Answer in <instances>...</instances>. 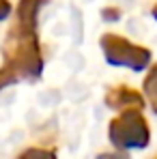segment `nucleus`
<instances>
[{
  "label": "nucleus",
  "mask_w": 157,
  "mask_h": 159,
  "mask_svg": "<svg viewBox=\"0 0 157 159\" xmlns=\"http://www.w3.org/2000/svg\"><path fill=\"white\" fill-rule=\"evenodd\" d=\"M149 125L140 110H123L110 125V140L118 148H142L149 144Z\"/></svg>",
  "instance_id": "nucleus-2"
},
{
  "label": "nucleus",
  "mask_w": 157,
  "mask_h": 159,
  "mask_svg": "<svg viewBox=\"0 0 157 159\" xmlns=\"http://www.w3.org/2000/svg\"><path fill=\"white\" fill-rule=\"evenodd\" d=\"M153 17H155V20H157V4H155V7H153Z\"/></svg>",
  "instance_id": "nucleus-10"
},
{
  "label": "nucleus",
  "mask_w": 157,
  "mask_h": 159,
  "mask_svg": "<svg viewBox=\"0 0 157 159\" xmlns=\"http://www.w3.org/2000/svg\"><path fill=\"white\" fill-rule=\"evenodd\" d=\"M101 48H104L108 62H112V65H123V67H131L136 71H142L151 62L149 50H144L140 45H133L118 34H104L101 37Z\"/></svg>",
  "instance_id": "nucleus-3"
},
{
  "label": "nucleus",
  "mask_w": 157,
  "mask_h": 159,
  "mask_svg": "<svg viewBox=\"0 0 157 159\" xmlns=\"http://www.w3.org/2000/svg\"><path fill=\"white\" fill-rule=\"evenodd\" d=\"M48 0H20L17 4V22L20 26L26 28H37V15H39V9L45 4Z\"/></svg>",
  "instance_id": "nucleus-5"
},
{
  "label": "nucleus",
  "mask_w": 157,
  "mask_h": 159,
  "mask_svg": "<svg viewBox=\"0 0 157 159\" xmlns=\"http://www.w3.org/2000/svg\"><path fill=\"white\" fill-rule=\"evenodd\" d=\"M104 17H105V20H110V22H114V20H118V17H121V13H118V9H105V11H104Z\"/></svg>",
  "instance_id": "nucleus-8"
},
{
  "label": "nucleus",
  "mask_w": 157,
  "mask_h": 159,
  "mask_svg": "<svg viewBox=\"0 0 157 159\" xmlns=\"http://www.w3.org/2000/svg\"><path fill=\"white\" fill-rule=\"evenodd\" d=\"M97 159H129L125 153H114V155H99Z\"/></svg>",
  "instance_id": "nucleus-9"
},
{
  "label": "nucleus",
  "mask_w": 157,
  "mask_h": 159,
  "mask_svg": "<svg viewBox=\"0 0 157 159\" xmlns=\"http://www.w3.org/2000/svg\"><path fill=\"white\" fill-rule=\"evenodd\" d=\"M108 106L110 107H125V110H140L142 107V97L131 90L127 86H121V88H112L105 97Z\"/></svg>",
  "instance_id": "nucleus-4"
},
{
  "label": "nucleus",
  "mask_w": 157,
  "mask_h": 159,
  "mask_svg": "<svg viewBox=\"0 0 157 159\" xmlns=\"http://www.w3.org/2000/svg\"><path fill=\"white\" fill-rule=\"evenodd\" d=\"M144 90H146V95H149V99H151L153 110L157 112V67L149 73V78L144 82Z\"/></svg>",
  "instance_id": "nucleus-6"
},
{
  "label": "nucleus",
  "mask_w": 157,
  "mask_h": 159,
  "mask_svg": "<svg viewBox=\"0 0 157 159\" xmlns=\"http://www.w3.org/2000/svg\"><path fill=\"white\" fill-rule=\"evenodd\" d=\"M41 54L37 45V28H26L15 24L4 43V84H9V75L13 80L39 78L41 73Z\"/></svg>",
  "instance_id": "nucleus-1"
},
{
  "label": "nucleus",
  "mask_w": 157,
  "mask_h": 159,
  "mask_svg": "<svg viewBox=\"0 0 157 159\" xmlns=\"http://www.w3.org/2000/svg\"><path fill=\"white\" fill-rule=\"evenodd\" d=\"M20 159H56L52 151H43V148H28L26 153H22Z\"/></svg>",
  "instance_id": "nucleus-7"
}]
</instances>
